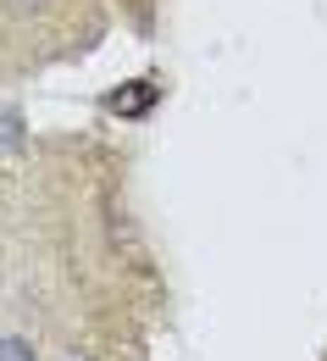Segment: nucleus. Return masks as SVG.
Returning <instances> with one entry per match:
<instances>
[{"mask_svg":"<svg viewBox=\"0 0 327 361\" xmlns=\"http://www.w3.org/2000/svg\"><path fill=\"white\" fill-rule=\"evenodd\" d=\"M155 100H161V84H155V78H139L134 90L105 94V111H117V117H144V111H150Z\"/></svg>","mask_w":327,"mask_h":361,"instance_id":"obj_1","label":"nucleus"},{"mask_svg":"<svg viewBox=\"0 0 327 361\" xmlns=\"http://www.w3.org/2000/svg\"><path fill=\"white\" fill-rule=\"evenodd\" d=\"M23 117L17 111H0V156H11V150H23Z\"/></svg>","mask_w":327,"mask_h":361,"instance_id":"obj_2","label":"nucleus"},{"mask_svg":"<svg viewBox=\"0 0 327 361\" xmlns=\"http://www.w3.org/2000/svg\"><path fill=\"white\" fill-rule=\"evenodd\" d=\"M0 361H39L28 339H0Z\"/></svg>","mask_w":327,"mask_h":361,"instance_id":"obj_3","label":"nucleus"},{"mask_svg":"<svg viewBox=\"0 0 327 361\" xmlns=\"http://www.w3.org/2000/svg\"><path fill=\"white\" fill-rule=\"evenodd\" d=\"M67 361H78V356H67Z\"/></svg>","mask_w":327,"mask_h":361,"instance_id":"obj_4","label":"nucleus"}]
</instances>
